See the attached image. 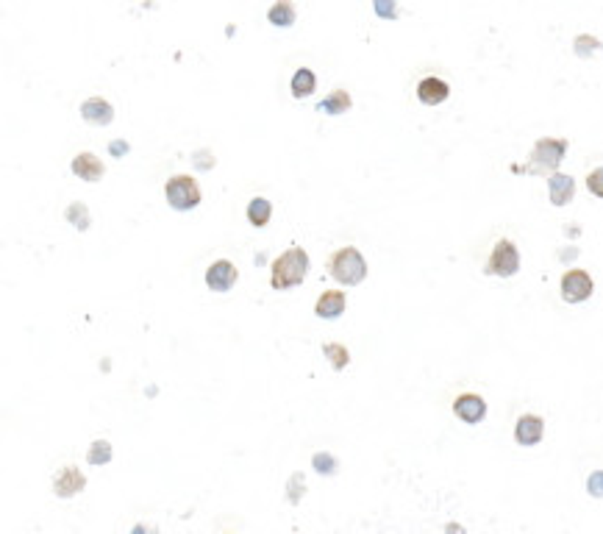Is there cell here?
<instances>
[{"label": "cell", "mask_w": 603, "mask_h": 534, "mask_svg": "<svg viewBox=\"0 0 603 534\" xmlns=\"http://www.w3.org/2000/svg\"><path fill=\"white\" fill-rule=\"evenodd\" d=\"M306 273H309V254L303 248H289L270 267V284L278 292L292 289L306 278Z\"/></svg>", "instance_id": "cell-1"}, {"label": "cell", "mask_w": 603, "mask_h": 534, "mask_svg": "<svg viewBox=\"0 0 603 534\" xmlns=\"http://www.w3.org/2000/svg\"><path fill=\"white\" fill-rule=\"evenodd\" d=\"M328 270H331V275H334L339 284H345V287H356V284H362V281L367 278V262H365V257L359 254V248H353V245L339 248V251L328 259Z\"/></svg>", "instance_id": "cell-2"}, {"label": "cell", "mask_w": 603, "mask_h": 534, "mask_svg": "<svg viewBox=\"0 0 603 534\" xmlns=\"http://www.w3.org/2000/svg\"><path fill=\"white\" fill-rule=\"evenodd\" d=\"M165 195L176 212H192L201 204V187L192 176H173L165 184Z\"/></svg>", "instance_id": "cell-3"}, {"label": "cell", "mask_w": 603, "mask_h": 534, "mask_svg": "<svg viewBox=\"0 0 603 534\" xmlns=\"http://www.w3.org/2000/svg\"><path fill=\"white\" fill-rule=\"evenodd\" d=\"M520 270V254H517V245L512 240H498L489 259H487V267L484 273L487 275H498V278H509Z\"/></svg>", "instance_id": "cell-4"}, {"label": "cell", "mask_w": 603, "mask_h": 534, "mask_svg": "<svg viewBox=\"0 0 603 534\" xmlns=\"http://www.w3.org/2000/svg\"><path fill=\"white\" fill-rule=\"evenodd\" d=\"M565 153H567V139H554V137L537 139V145L531 151L534 170H551L554 173L565 162Z\"/></svg>", "instance_id": "cell-5"}, {"label": "cell", "mask_w": 603, "mask_h": 534, "mask_svg": "<svg viewBox=\"0 0 603 534\" xmlns=\"http://www.w3.org/2000/svg\"><path fill=\"white\" fill-rule=\"evenodd\" d=\"M559 289H562V298H565L567 303H584V300L593 295L595 281H593V275H590L587 270L573 267V270H567V273L562 275Z\"/></svg>", "instance_id": "cell-6"}, {"label": "cell", "mask_w": 603, "mask_h": 534, "mask_svg": "<svg viewBox=\"0 0 603 534\" xmlns=\"http://www.w3.org/2000/svg\"><path fill=\"white\" fill-rule=\"evenodd\" d=\"M453 415H456L459 420L475 426V423H481V420L487 418V401H484L481 395H475V392H461V395H456V401H453Z\"/></svg>", "instance_id": "cell-7"}, {"label": "cell", "mask_w": 603, "mask_h": 534, "mask_svg": "<svg viewBox=\"0 0 603 534\" xmlns=\"http://www.w3.org/2000/svg\"><path fill=\"white\" fill-rule=\"evenodd\" d=\"M542 434H545V420L540 415H520L517 418V423H514V440H517V445L531 448V445H537L542 440Z\"/></svg>", "instance_id": "cell-8"}, {"label": "cell", "mask_w": 603, "mask_h": 534, "mask_svg": "<svg viewBox=\"0 0 603 534\" xmlns=\"http://www.w3.org/2000/svg\"><path fill=\"white\" fill-rule=\"evenodd\" d=\"M234 281H236V267L228 259H217L206 270V287L214 292H228L234 287Z\"/></svg>", "instance_id": "cell-9"}, {"label": "cell", "mask_w": 603, "mask_h": 534, "mask_svg": "<svg viewBox=\"0 0 603 534\" xmlns=\"http://www.w3.org/2000/svg\"><path fill=\"white\" fill-rule=\"evenodd\" d=\"M86 487V479H84V473L78 471V468H72V465H67L56 479H53V493L59 496V498H72L75 493H81Z\"/></svg>", "instance_id": "cell-10"}, {"label": "cell", "mask_w": 603, "mask_h": 534, "mask_svg": "<svg viewBox=\"0 0 603 534\" xmlns=\"http://www.w3.org/2000/svg\"><path fill=\"white\" fill-rule=\"evenodd\" d=\"M448 95H450V86L442 78H436V75H428V78H422L417 84V98L425 106H439V103L448 100Z\"/></svg>", "instance_id": "cell-11"}, {"label": "cell", "mask_w": 603, "mask_h": 534, "mask_svg": "<svg viewBox=\"0 0 603 534\" xmlns=\"http://www.w3.org/2000/svg\"><path fill=\"white\" fill-rule=\"evenodd\" d=\"M548 192H551V204L554 206H567L573 201V195H576V181L570 176L554 170L548 176Z\"/></svg>", "instance_id": "cell-12"}, {"label": "cell", "mask_w": 603, "mask_h": 534, "mask_svg": "<svg viewBox=\"0 0 603 534\" xmlns=\"http://www.w3.org/2000/svg\"><path fill=\"white\" fill-rule=\"evenodd\" d=\"M345 292L342 289H326L320 298H317V303H314V314L317 317H323V320H334V317H339L342 312H345Z\"/></svg>", "instance_id": "cell-13"}, {"label": "cell", "mask_w": 603, "mask_h": 534, "mask_svg": "<svg viewBox=\"0 0 603 534\" xmlns=\"http://www.w3.org/2000/svg\"><path fill=\"white\" fill-rule=\"evenodd\" d=\"M81 117L86 123H92V125H109L114 120V109L103 98H89V100L81 103Z\"/></svg>", "instance_id": "cell-14"}, {"label": "cell", "mask_w": 603, "mask_h": 534, "mask_svg": "<svg viewBox=\"0 0 603 534\" xmlns=\"http://www.w3.org/2000/svg\"><path fill=\"white\" fill-rule=\"evenodd\" d=\"M72 173L84 181H100L103 176V162L95 156V153H78L72 159Z\"/></svg>", "instance_id": "cell-15"}, {"label": "cell", "mask_w": 603, "mask_h": 534, "mask_svg": "<svg viewBox=\"0 0 603 534\" xmlns=\"http://www.w3.org/2000/svg\"><path fill=\"white\" fill-rule=\"evenodd\" d=\"M351 106H353L351 95L345 89H334L326 100L317 103V112H323V114H345V112H351Z\"/></svg>", "instance_id": "cell-16"}, {"label": "cell", "mask_w": 603, "mask_h": 534, "mask_svg": "<svg viewBox=\"0 0 603 534\" xmlns=\"http://www.w3.org/2000/svg\"><path fill=\"white\" fill-rule=\"evenodd\" d=\"M267 20H270L275 28H289V25L295 22V6H292L289 0H278V3L270 6Z\"/></svg>", "instance_id": "cell-17"}, {"label": "cell", "mask_w": 603, "mask_h": 534, "mask_svg": "<svg viewBox=\"0 0 603 534\" xmlns=\"http://www.w3.org/2000/svg\"><path fill=\"white\" fill-rule=\"evenodd\" d=\"M270 215H273V204L267 198H253L247 204V220H250V226L264 229L270 223Z\"/></svg>", "instance_id": "cell-18"}, {"label": "cell", "mask_w": 603, "mask_h": 534, "mask_svg": "<svg viewBox=\"0 0 603 534\" xmlns=\"http://www.w3.org/2000/svg\"><path fill=\"white\" fill-rule=\"evenodd\" d=\"M314 86H317V78H314L312 70L300 67V70L292 75V95H295V98H309V95L314 92Z\"/></svg>", "instance_id": "cell-19"}, {"label": "cell", "mask_w": 603, "mask_h": 534, "mask_svg": "<svg viewBox=\"0 0 603 534\" xmlns=\"http://www.w3.org/2000/svg\"><path fill=\"white\" fill-rule=\"evenodd\" d=\"M323 353L328 356V362L334 365V370H342V367H348V362H351L348 348L339 345V342H326V345H323Z\"/></svg>", "instance_id": "cell-20"}, {"label": "cell", "mask_w": 603, "mask_h": 534, "mask_svg": "<svg viewBox=\"0 0 603 534\" xmlns=\"http://www.w3.org/2000/svg\"><path fill=\"white\" fill-rule=\"evenodd\" d=\"M86 462H89V465H106V462H112V445H109L106 440H95V443L89 445Z\"/></svg>", "instance_id": "cell-21"}, {"label": "cell", "mask_w": 603, "mask_h": 534, "mask_svg": "<svg viewBox=\"0 0 603 534\" xmlns=\"http://www.w3.org/2000/svg\"><path fill=\"white\" fill-rule=\"evenodd\" d=\"M64 218H67V223H72V226L81 229V231L89 229V212H86L84 204H70L67 212H64Z\"/></svg>", "instance_id": "cell-22"}, {"label": "cell", "mask_w": 603, "mask_h": 534, "mask_svg": "<svg viewBox=\"0 0 603 534\" xmlns=\"http://www.w3.org/2000/svg\"><path fill=\"white\" fill-rule=\"evenodd\" d=\"M312 465H314V471L317 473H323V476H334L337 473V459L331 457V454H314V459H312Z\"/></svg>", "instance_id": "cell-23"}, {"label": "cell", "mask_w": 603, "mask_h": 534, "mask_svg": "<svg viewBox=\"0 0 603 534\" xmlns=\"http://www.w3.org/2000/svg\"><path fill=\"white\" fill-rule=\"evenodd\" d=\"M595 50H601V39H595V36H590V33L576 36V53H579V56H590V53H595Z\"/></svg>", "instance_id": "cell-24"}, {"label": "cell", "mask_w": 603, "mask_h": 534, "mask_svg": "<svg viewBox=\"0 0 603 534\" xmlns=\"http://www.w3.org/2000/svg\"><path fill=\"white\" fill-rule=\"evenodd\" d=\"M373 8L381 20H395L398 17V3L395 0H373Z\"/></svg>", "instance_id": "cell-25"}, {"label": "cell", "mask_w": 603, "mask_h": 534, "mask_svg": "<svg viewBox=\"0 0 603 534\" xmlns=\"http://www.w3.org/2000/svg\"><path fill=\"white\" fill-rule=\"evenodd\" d=\"M587 190H590L595 198H603V167H595V170L587 176Z\"/></svg>", "instance_id": "cell-26"}, {"label": "cell", "mask_w": 603, "mask_h": 534, "mask_svg": "<svg viewBox=\"0 0 603 534\" xmlns=\"http://www.w3.org/2000/svg\"><path fill=\"white\" fill-rule=\"evenodd\" d=\"M587 490H590V496L603 498V471H595V473L587 479Z\"/></svg>", "instance_id": "cell-27"}, {"label": "cell", "mask_w": 603, "mask_h": 534, "mask_svg": "<svg viewBox=\"0 0 603 534\" xmlns=\"http://www.w3.org/2000/svg\"><path fill=\"white\" fill-rule=\"evenodd\" d=\"M300 482H303V476H300V473H295V476H292V482H289V501H292V504H298V501H300Z\"/></svg>", "instance_id": "cell-28"}, {"label": "cell", "mask_w": 603, "mask_h": 534, "mask_svg": "<svg viewBox=\"0 0 603 534\" xmlns=\"http://www.w3.org/2000/svg\"><path fill=\"white\" fill-rule=\"evenodd\" d=\"M123 151H128V145H123V142H114V145H112V153H114V156L123 153Z\"/></svg>", "instance_id": "cell-29"}]
</instances>
